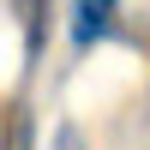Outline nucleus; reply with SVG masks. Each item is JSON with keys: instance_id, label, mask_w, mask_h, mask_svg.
I'll use <instances>...</instances> for the list:
<instances>
[{"instance_id": "4", "label": "nucleus", "mask_w": 150, "mask_h": 150, "mask_svg": "<svg viewBox=\"0 0 150 150\" xmlns=\"http://www.w3.org/2000/svg\"><path fill=\"white\" fill-rule=\"evenodd\" d=\"M48 150H84V132L72 126V120H60V126H54V144H48Z\"/></svg>"}, {"instance_id": "1", "label": "nucleus", "mask_w": 150, "mask_h": 150, "mask_svg": "<svg viewBox=\"0 0 150 150\" xmlns=\"http://www.w3.org/2000/svg\"><path fill=\"white\" fill-rule=\"evenodd\" d=\"M114 12H120V0H72V48L90 54L96 42H108Z\"/></svg>"}, {"instance_id": "3", "label": "nucleus", "mask_w": 150, "mask_h": 150, "mask_svg": "<svg viewBox=\"0 0 150 150\" xmlns=\"http://www.w3.org/2000/svg\"><path fill=\"white\" fill-rule=\"evenodd\" d=\"M30 132H36V126H30V108L18 102V108L6 114V132H0V150H30Z\"/></svg>"}, {"instance_id": "2", "label": "nucleus", "mask_w": 150, "mask_h": 150, "mask_svg": "<svg viewBox=\"0 0 150 150\" xmlns=\"http://www.w3.org/2000/svg\"><path fill=\"white\" fill-rule=\"evenodd\" d=\"M12 18L24 24V72H36L48 48V0H12Z\"/></svg>"}]
</instances>
